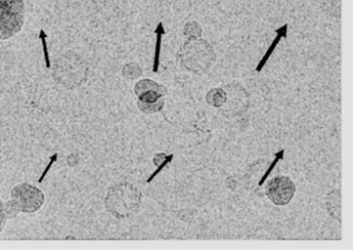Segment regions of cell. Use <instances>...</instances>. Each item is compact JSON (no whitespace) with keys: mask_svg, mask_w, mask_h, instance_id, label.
I'll list each match as a JSON object with an SVG mask.
<instances>
[{"mask_svg":"<svg viewBox=\"0 0 353 250\" xmlns=\"http://www.w3.org/2000/svg\"><path fill=\"white\" fill-rule=\"evenodd\" d=\"M179 59L190 72L200 74L210 70L216 60V55L208 41L189 39L179 52Z\"/></svg>","mask_w":353,"mask_h":250,"instance_id":"1","label":"cell"},{"mask_svg":"<svg viewBox=\"0 0 353 250\" xmlns=\"http://www.w3.org/2000/svg\"><path fill=\"white\" fill-rule=\"evenodd\" d=\"M141 198V192L137 187L129 183L121 184L112 188L108 194L110 200L108 210L121 218L132 216L139 209Z\"/></svg>","mask_w":353,"mask_h":250,"instance_id":"2","label":"cell"},{"mask_svg":"<svg viewBox=\"0 0 353 250\" xmlns=\"http://www.w3.org/2000/svg\"><path fill=\"white\" fill-rule=\"evenodd\" d=\"M26 4L23 0H0V39L15 37L23 26Z\"/></svg>","mask_w":353,"mask_h":250,"instance_id":"3","label":"cell"},{"mask_svg":"<svg viewBox=\"0 0 353 250\" xmlns=\"http://www.w3.org/2000/svg\"><path fill=\"white\" fill-rule=\"evenodd\" d=\"M296 187L292 180L286 176L272 178L266 186V196L272 204L285 206L289 204L294 196Z\"/></svg>","mask_w":353,"mask_h":250,"instance_id":"4","label":"cell"},{"mask_svg":"<svg viewBox=\"0 0 353 250\" xmlns=\"http://www.w3.org/2000/svg\"><path fill=\"white\" fill-rule=\"evenodd\" d=\"M13 200L22 212L32 213L39 210L44 202V194L34 186L22 184L13 191Z\"/></svg>","mask_w":353,"mask_h":250,"instance_id":"5","label":"cell"},{"mask_svg":"<svg viewBox=\"0 0 353 250\" xmlns=\"http://www.w3.org/2000/svg\"><path fill=\"white\" fill-rule=\"evenodd\" d=\"M226 101L221 112L226 117H234L247 111L249 105V95L247 91L239 84H231L226 86Z\"/></svg>","mask_w":353,"mask_h":250,"instance_id":"6","label":"cell"},{"mask_svg":"<svg viewBox=\"0 0 353 250\" xmlns=\"http://www.w3.org/2000/svg\"><path fill=\"white\" fill-rule=\"evenodd\" d=\"M135 93L141 103H154L163 98L167 93L166 88L163 85L154 81L145 79L139 81L135 86Z\"/></svg>","mask_w":353,"mask_h":250,"instance_id":"7","label":"cell"},{"mask_svg":"<svg viewBox=\"0 0 353 250\" xmlns=\"http://www.w3.org/2000/svg\"><path fill=\"white\" fill-rule=\"evenodd\" d=\"M287 29H288V25H284V26L281 27L280 29H278V30L276 31L278 34H276V39H274V41H272V45H270V47L268 48V52H266L265 55H264V57L262 58L261 61L259 62V64H258L257 66V72H260V70H262V67H263L264 65H265L266 62H268V58L270 57V55H272V53H274V50H276V45H278V43H280L281 39H283V37H287Z\"/></svg>","mask_w":353,"mask_h":250,"instance_id":"8","label":"cell"},{"mask_svg":"<svg viewBox=\"0 0 353 250\" xmlns=\"http://www.w3.org/2000/svg\"><path fill=\"white\" fill-rule=\"evenodd\" d=\"M206 101L214 107H222L226 101V91L222 88H214L206 94Z\"/></svg>","mask_w":353,"mask_h":250,"instance_id":"9","label":"cell"},{"mask_svg":"<svg viewBox=\"0 0 353 250\" xmlns=\"http://www.w3.org/2000/svg\"><path fill=\"white\" fill-rule=\"evenodd\" d=\"M154 33L157 34V43H156V52H154V72H158L159 65H160V55H161V45H162V37L165 34V29L163 27V23H159L158 27H157Z\"/></svg>","mask_w":353,"mask_h":250,"instance_id":"10","label":"cell"},{"mask_svg":"<svg viewBox=\"0 0 353 250\" xmlns=\"http://www.w3.org/2000/svg\"><path fill=\"white\" fill-rule=\"evenodd\" d=\"M138 107L143 113H158L164 107V99L160 98L159 101H154V103H141V101H138Z\"/></svg>","mask_w":353,"mask_h":250,"instance_id":"11","label":"cell"},{"mask_svg":"<svg viewBox=\"0 0 353 250\" xmlns=\"http://www.w3.org/2000/svg\"><path fill=\"white\" fill-rule=\"evenodd\" d=\"M202 29L200 25L196 22H190L185 24V35L189 39H198L201 37Z\"/></svg>","mask_w":353,"mask_h":250,"instance_id":"12","label":"cell"},{"mask_svg":"<svg viewBox=\"0 0 353 250\" xmlns=\"http://www.w3.org/2000/svg\"><path fill=\"white\" fill-rule=\"evenodd\" d=\"M141 68H140V66L138 65V64H128V65L125 66V68H123V74H125V76H128V78H137V76H139L140 74H141Z\"/></svg>","mask_w":353,"mask_h":250,"instance_id":"13","label":"cell"},{"mask_svg":"<svg viewBox=\"0 0 353 250\" xmlns=\"http://www.w3.org/2000/svg\"><path fill=\"white\" fill-rule=\"evenodd\" d=\"M46 37L47 35L46 33H45V31L41 30L40 39L41 41H42L43 49H44L45 60H46V66L47 68H50L51 64L50 59H49L48 49H47Z\"/></svg>","mask_w":353,"mask_h":250,"instance_id":"14","label":"cell"},{"mask_svg":"<svg viewBox=\"0 0 353 250\" xmlns=\"http://www.w3.org/2000/svg\"><path fill=\"white\" fill-rule=\"evenodd\" d=\"M6 221H7V214H6L5 206L0 200V233L3 231V227H5Z\"/></svg>","mask_w":353,"mask_h":250,"instance_id":"15","label":"cell"},{"mask_svg":"<svg viewBox=\"0 0 353 250\" xmlns=\"http://www.w3.org/2000/svg\"><path fill=\"white\" fill-rule=\"evenodd\" d=\"M172 158H173V155H168V156H167V158L165 159V160L163 161L162 163H161V165H160V167H159V169H157V171H154V174H152V177H150V179H148V182L152 181V180L154 179V178L156 177V176L158 175V174L160 173L161 171H162L163 167H164L165 165H166L167 163H169V161L172 160Z\"/></svg>","mask_w":353,"mask_h":250,"instance_id":"16","label":"cell"},{"mask_svg":"<svg viewBox=\"0 0 353 250\" xmlns=\"http://www.w3.org/2000/svg\"><path fill=\"white\" fill-rule=\"evenodd\" d=\"M282 158H283V156H280V157H279V158H278V157H276V158L274 159V163H272V167H270V169H268V173H266L265 175H264V177L262 178V180H261V182H260V184H262V182H263L264 180L266 179V177H268V174H270V171H272V169H274V167H276V163H278L279 159H282Z\"/></svg>","mask_w":353,"mask_h":250,"instance_id":"17","label":"cell"}]
</instances>
